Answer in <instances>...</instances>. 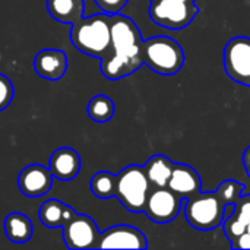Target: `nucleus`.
<instances>
[{
	"instance_id": "423d86ee",
	"label": "nucleus",
	"mask_w": 250,
	"mask_h": 250,
	"mask_svg": "<svg viewBox=\"0 0 250 250\" xmlns=\"http://www.w3.org/2000/svg\"><path fill=\"white\" fill-rule=\"evenodd\" d=\"M199 9L195 3L182 0H154L149 7L151 19L167 29H183L198 15Z\"/></svg>"
},
{
	"instance_id": "b1692460",
	"label": "nucleus",
	"mask_w": 250,
	"mask_h": 250,
	"mask_svg": "<svg viewBox=\"0 0 250 250\" xmlns=\"http://www.w3.org/2000/svg\"><path fill=\"white\" fill-rule=\"evenodd\" d=\"M95 4L107 15L120 13V10L127 4L129 0H94Z\"/></svg>"
},
{
	"instance_id": "9d476101",
	"label": "nucleus",
	"mask_w": 250,
	"mask_h": 250,
	"mask_svg": "<svg viewBox=\"0 0 250 250\" xmlns=\"http://www.w3.org/2000/svg\"><path fill=\"white\" fill-rule=\"evenodd\" d=\"M148 242L145 234L126 224L114 226L100 233L97 249H146Z\"/></svg>"
},
{
	"instance_id": "ddd939ff",
	"label": "nucleus",
	"mask_w": 250,
	"mask_h": 250,
	"mask_svg": "<svg viewBox=\"0 0 250 250\" xmlns=\"http://www.w3.org/2000/svg\"><path fill=\"white\" fill-rule=\"evenodd\" d=\"M48 168L54 179L62 182H70L81 171V157L72 148H59L51 154Z\"/></svg>"
},
{
	"instance_id": "f03ea898",
	"label": "nucleus",
	"mask_w": 250,
	"mask_h": 250,
	"mask_svg": "<svg viewBox=\"0 0 250 250\" xmlns=\"http://www.w3.org/2000/svg\"><path fill=\"white\" fill-rule=\"evenodd\" d=\"M70 40L81 53L101 60L111 45L110 15L103 12L88 18L82 16L72 23Z\"/></svg>"
},
{
	"instance_id": "9b49d317",
	"label": "nucleus",
	"mask_w": 250,
	"mask_h": 250,
	"mask_svg": "<svg viewBox=\"0 0 250 250\" xmlns=\"http://www.w3.org/2000/svg\"><path fill=\"white\" fill-rule=\"evenodd\" d=\"M53 179L50 168H45L41 164H31L19 173L18 188L28 198H40L48 193Z\"/></svg>"
},
{
	"instance_id": "6e6552de",
	"label": "nucleus",
	"mask_w": 250,
	"mask_h": 250,
	"mask_svg": "<svg viewBox=\"0 0 250 250\" xmlns=\"http://www.w3.org/2000/svg\"><path fill=\"white\" fill-rule=\"evenodd\" d=\"M183 201L185 199L170 188H154L148 195L144 212L151 221L157 224H167L179 215Z\"/></svg>"
},
{
	"instance_id": "412c9836",
	"label": "nucleus",
	"mask_w": 250,
	"mask_h": 250,
	"mask_svg": "<svg viewBox=\"0 0 250 250\" xmlns=\"http://www.w3.org/2000/svg\"><path fill=\"white\" fill-rule=\"evenodd\" d=\"M243 192H245V186L236 180H226L217 189V195L220 196L224 205L237 204L240 196H243Z\"/></svg>"
},
{
	"instance_id": "a878e982",
	"label": "nucleus",
	"mask_w": 250,
	"mask_h": 250,
	"mask_svg": "<svg viewBox=\"0 0 250 250\" xmlns=\"http://www.w3.org/2000/svg\"><path fill=\"white\" fill-rule=\"evenodd\" d=\"M233 249L250 250V233L249 231L243 233V234H242V236L237 239V242H236V245L233 246Z\"/></svg>"
},
{
	"instance_id": "a211bd4d",
	"label": "nucleus",
	"mask_w": 250,
	"mask_h": 250,
	"mask_svg": "<svg viewBox=\"0 0 250 250\" xmlns=\"http://www.w3.org/2000/svg\"><path fill=\"white\" fill-rule=\"evenodd\" d=\"M114 103L107 95H95L86 107L89 119L97 123H107L114 116Z\"/></svg>"
},
{
	"instance_id": "2eb2a0df",
	"label": "nucleus",
	"mask_w": 250,
	"mask_h": 250,
	"mask_svg": "<svg viewBox=\"0 0 250 250\" xmlns=\"http://www.w3.org/2000/svg\"><path fill=\"white\" fill-rule=\"evenodd\" d=\"M47 9L53 19L62 23H75L83 16V0H47Z\"/></svg>"
},
{
	"instance_id": "f8f14e48",
	"label": "nucleus",
	"mask_w": 250,
	"mask_h": 250,
	"mask_svg": "<svg viewBox=\"0 0 250 250\" xmlns=\"http://www.w3.org/2000/svg\"><path fill=\"white\" fill-rule=\"evenodd\" d=\"M35 72L47 81H59L67 69V56L62 50L45 48L37 53L34 59Z\"/></svg>"
},
{
	"instance_id": "4be33fe9",
	"label": "nucleus",
	"mask_w": 250,
	"mask_h": 250,
	"mask_svg": "<svg viewBox=\"0 0 250 250\" xmlns=\"http://www.w3.org/2000/svg\"><path fill=\"white\" fill-rule=\"evenodd\" d=\"M223 224H224V233H226L227 239L231 242V246H234L236 242H237V239H239L243 233L248 231V226H245L243 223H240V221L236 218L234 214H233L231 217H229L227 220H224Z\"/></svg>"
},
{
	"instance_id": "aec40b11",
	"label": "nucleus",
	"mask_w": 250,
	"mask_h": 250,
	"mask_svg": "<svg viewBox=\"0 0 250 250\" xmlns=\"http://www.w3.org/2000/svg\"><path fill=\"white\" fill-rule=\"evenodd\" d=\"M91 192L100 199H108L116 195V176L108 171H98L89 183Z\"/></svg>"
},
{
	"instance_id": "4468645a",
	"label": "nucleus",
	"mask_w": 250,
	"mask_h": 250,
	"mask_svg": "<svg viewBox=\"0 0 250 250\" xmlns=\"http://www.w3.org/2000/svg\"><path fill=\"white\" fill-rule=\"evenodd\" d=\"M167 188H170L180 198L186 199L201 192V177L193 167L188 164L174 163L173 173H171Z\"/></svg>"
},
{
	"instance_id": "6ab92c4d",
	"label": "nucleus",
	"mask_w": 250,
	"mask_h": 250,
	"mask_svg": "<svg viewBox=\"0 0 250 250\" xmlns=\"http://www.w3.org/2000/svg\"><path fill=\"white\" fill-rule=\"evenodd\" d=\"M63 211H64V204L57 201V199H48L45 201L40 211L38 217L40 221L48 227V229H62L63 227Z\"/></svg>"
},
{
	"instance_id": "20e7f679",
	"label": "nucleus",
	"mask_w": 250,
	"mask_h": 250,
	"mask_svg": "<svg viewBox=\"0 0 250 250\" xmlns=\"http://www.w3.org/2000/svg\"><path fill=\"white\" fill-rule=\"evenodd\" d=\"M149 192L151 185L142 166H127L116 176L114 196L130 212H144Z\"/></svg>"
},
{
	"instance_id": "f3484780",
	"label": "nucleus",
	"mask_w": 250,
	"mask_h": 250,
	"mask_svg": "<svg viewBox=\"0 0 250 250\" xmlns=\"http://www.w3.org/2000/svg\"><path fill=\"white\" fill-rule=\"evenodd\" d=\"M4 233L13 243H26L32 237V223L26 215L12 212L4 220Z\"/></svg>"
},
{
	"instance_id": "f257e3e1",
	"label": "nucleus",
	"mask_w": 250,
	"mask_h": 250,
	"mask_svg": "<svg viewBox=\"0 0 250 250\" xmlns=\"http://www.w3.org/2000/svg\"><path fill=\"white\" fill-rule=\"evenodd\" d=\"M110 31L111 45L100 67L107 79L119 81L144 64V40L138 25L120 13L110 15Z\"/></svg>"
},
{
	"instance_id": "0eeeda50",
	"label": "nucleus",
	"mask_w": 250,
	"mask_h": 250,
	"mask_svg": "<svg viewBox=\"0 0 250 250\" xmlns=\"http://www.w3.org/2000/svg\"><path fill=\"white\" fill-rule=\"evenodd\" d=\"M226 73L234 82L250 86V38L234 37L231 38L223 54Z\"/></svg>"
},
{
	"instance_id": "39448f33",
	"label": "nucleus",
	"mask_w": 250,
	"mask_h": 250,
	"mask_svg": "<svg viewBox=\"0 0 250 250\" xmlns=\"http://www.w3.org/2000/svg\"><path fill=\"white\" fill-rule=\"evenodd\" d=\"M185 202V217L193 229L209 231L223 224L226 205L223 204L217 192H199L195 196L186 198Z\"/></svg>"
},
{
	"instance_id": "393cba45",
	"label": "nucleus",
	"mask_w": 250,
	"mask_h": 250,
	"mask_svg": "<svg viewBox=\"0 0 250 250\" xmlns=\"http://www.w3.org/2000/svg\"><path fill=\"white\" fill-rule=\"evenodd\" d=\"M236 218L243 223L245 226L250 224V202H243V204H236V211H234Z\"/></svg>"
},
{
	"instance_id": "bb28decb",
	"label": "nucleus",
	"mask_w": 250,
	"mask_h": 250,
	"mask_svg": "<svg viewBox=\"0 0 250 250\" xmlns=\"http://www.w3.org/2000/svg\"><path fill=\"white\" fill-rule=\"evenodd\" d=\"M243 164H245V168H246V173L250 177V146L246 148L245 154H243Z\"/></svg>"
},
{
	"instance_id": "cd10ccee",
	"label": "nucleus",
	"mask_w": 250,
	"mask_h": 250,
	"mask_svg": "<svg viewBox=\"0 0 250 250\" xmlns=\"http://www.w3.org/2000/svg\"><path fill=\"white\" fill-rule=\"evenodd\" d=\"M182 1H186V3H195V0H182Z\"/></svg>"
},
{
	"instance_id": "c756f323",
	"label": "nucleus",
	"mask_w": 250,
	"mask_h": 250,
	"mask_svg": "<svg viewBox=\"0 0 250 250\" xmlns=\"http://www.w3.org/2000/svg\"><path fill=\"white\" fill-rule=\"evenodd\" d=\"M151 1H154V0H151Z\"/></svg>"
},
{
	"instance_id": "1a4fd4ad",
	"label": "nucleus",
	"mask_w": 250,
	"mask_h": 250,
	"mask_svg": "<svg viewBox=\"0 0 250 250\" xmlns=\"http://www.w3.org/2000/svg\"><path fill=\"white\" fill-rule=\"evenodd\" d=\"M63 240L69 249H97L100 237L95 221L83 214H78L63 227Z\"/></svg>"
},
{
	"instance_id": "dca6fc26",
	"label": "nucleus",
	"mask_w": 250,
	"mask_h": 250,
	"mask_svg": "<svg viewBox=\"0 0 250 250\" xmlns=\"http://www.w3.org/2000/svg\"><path fill=\"white\" fill-rule=\"evenodd\" d=\"M174 163L166 155H154L144 166L145 174L149 180V185L154 188H167L168 180L173 173Z\"/></svg>"
},
{
	"instance_id": "5701e85b",
	"label": "nucleus",
	"mask_w": 250,
	"mask_h": 250,
	"mask_svg": "<svg viewBox=\"0 0 250 250\" xmlns=\"http://www.w3.org/2000/svg\"><path fill=\"white\" fill-rule=\"evenodd\" d=\"M13 83L7 76L0 73V111H3L13 100Z\"/></svg>"
},
{
	"instance_id": "c85d7f7f",
	"label": "nucleus",
	"mask_w": 250,
	"mask_h": 250,
	"mask_svg": "<svg viewBox=\"0 0 250 250\" xmlns=\"http://www.w3.org/2000/svg\"><path fill=\"white\" fill-rule=\"evenodd\" d=\"M248 231H249V233H250V224H249V226H248Z\"/></svg>"
},
{
	"instance_id": "7ed1b4c3",
	"label": "nucleus",
	"mask_w": 250,
	"mask_h": 250,
	"mask_svg": "<svg viewBox=\"0 0 250 250\" xmlns=\"http://www.w3.org/2000/svg\"><path fill=\"white\" fill-rule=\"evenodd\" d=\"M144 64L158 75L173 76L185 64V51L171 37H151L144 40Z\"/></svg>"
}]
</instances>
